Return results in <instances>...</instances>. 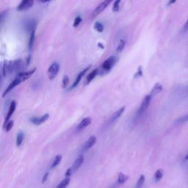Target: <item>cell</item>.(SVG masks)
Returning a JSON list of instances; mask_svg holds the SVG:
<instances>
[{
	"label": "cell",
	"instance_id": "obj_10",
	"mask_svg": "<svg viewBox=\"0 0 188 188\" xmlns=\"http://www.w3.org/2000/svg\"><path fill=\"white\" fill-rule=\"evenodd\" d=\"M91 65L87 66V68H85L84 70H82V71H81L80 73L78 74V75H77V78H76L75 81H74V83L72 84V85L71 86L70 90H72V89H74V88H75V87L79 84V82H80L81 79H82V77H83L85 75L86 73H87V72L90 70V69H91Z\"/></svg>",
	"mask_w": 188,
	"mask_h": 188
},
{
	"label": "cell",
	"instance_id": "obj_32",
	"mask_svg": "<svg viewBox=\"0 0 188 188\" xmlns=\"http://www.w3.org/2000/svg\"><path fill=\"white\" fill-rule=\"evenodd\" d=\"M143 76V69H142V67L141 66H139L138 69H137V72L135 73V76H134V77L135 78H137V77H142Z\"/></svg>",
	"mask_w": 188,
	"mask_h": 188
},
{
	"label": "cell",
	"instance_id": "obj_13",
	"mask_svg": "<svg viewBox=\"0 0 188 188\" xmlns=\"http://www.w3.org/2000/svg\"><path fill=\"white\" fill-rule=\"evenodd\" d=\"M91 122H92V119L90 117H86V118H83L79 123V125L77 126V130L81 131V130L85 129L86 127H87L91 124Z\"/></svg>",
	"mask_w": 188,
	"mask_h": 188
},
{
	"label": "cell",
	"instance_id": "obj_41",
	"mask_svg": "<svg viewBox=\"0 0 188 188\" xmlns=\"http://www.w3.org/2000/svg\"><path fill=\"white\" fill-rule=\"evenodd\" d=\"M185 159H186V160H187V159H188V153H187V154L185 156Z\"/></svg>",
	"mask_w": 188,
	"mask_h": 188
},
{
	"label": "cell",
	"instance_id": "obj_3",
	"mask_svg": "<svg viewBox=\"0 0 188 188\" xmlns=\"http://www.w3.org/2000/svg\"><path fill=\"white\" fill-rule=\"evenodd\" d=\"M117 61H118V58L115 56H111L107 59L101 65V71H100L101 74H105L108 73L114 67Z\"/></svg>",
	"mask_w": 188,
	"mask_h": 188
},
{
	"label": "cell",
	"instance_id": "obj_27",
	"mask_svg": "<svg viewBox=\"0 0 188 188\" xmlns=\"http://www.w3.org/2000/svg\"><path fill=\"white\" fill-rule=\"evenodd\" d=\"M121 0H115L114 4L113 6V11L115 13L118 12L120 9V5H121Z\"/></svg>",
	"mask_w": 188,
	"mask_h": 188
},
{
	"label": "cell",
	"instance_id": "obj_36",
	"mask_svg": "<svg viewBox=\"0 0 188 188\" xmlns=\"http://www.w3.org/2000/svg\"><path fill=\"white\" fill-rule=\"evenodd\" d=\"M72 171H73V170H72V168H69V169L67 170L66 172H65V176H66V177H69V176H71Z\"/></svg>",
	"mask_w": 188,
	"mask_h": 188
},
{
	"label": "cell",
	"instance_id": "obj_22",
	"mask_svg": "<svg viewBox=\"0 0 188 188\" xmlns=\"http://www.w3.org/2000/svg\"><path fill=\"white\" fill-rule=\"evenodd\" d=\"M24 138V134L23 132H20L17 135V137H16V146L19 147L23 143V140Z\"/></svg>",
	"mask_w": 188,
	"mask_h": 188
},
{
	"label": "cell",
	"instance_id": "obj_23",
	"mask_svg": "<svg viewBox=\"0 0 188 188\" xmlns=\"http://www.w3.org/2000/svg\"><path fill=\"white\" fill-rule=\"evenodd\" d=\"M69 182H70V179H69V177H67L65 179L63 180V181L56 187V188H66L67 187H68V185H69Z\"/></svg>",
	"mask_w": 188,
	"mask_h": 188
},
{
	"label": "cell",
	"instance_id": "obj_40",
	"mask_svg": "<svg viewBox=\"0 0 188 188\" xmlns=\"http://www.w3.org/2000/svg\"><path fill=\"white\" fill-rule=\"evenodd\" d=\"M98 46H99V47H100V48H101V49H104V46H103V45L101 44V43H98Z\"/></svg>",
	"mask_w": 188,
	"mask_h": 188
},
{
	"label": "cell",
	"instance_id": "obj_16",
	"mask_svg": "<svg viewBox=\"0 0 188 188\" xmlns=\"http://www.w3.org/2000/svg\"><path fill=\"white\" fill-rule=\"evenodd\" d=\"M162 91H163V85L158 82V83H156L155 85L154 86V87H153L151 91L150 95L151 96V97L154 98V96H157V95L159 93H160Z\"/></svg>",
	"mask_w": 188,
	"mask_h": 188
},
{
	"label": "cell",
	"instance_id": "obj_21",
	"mask_svg": "<svg viewBox=\"0 0 188 188\" xmlns=\"http://www.w3.org/2000/svg\"><path fill=\"white\" fill-rule=\"evenodd\" d=\"M128 176L125 175L123 173H120L118 175V185H123L124 184L126 181L128 179Z\"/></svg>",
	"mask_w": 188,
	"mask_h": 188
},
{
	"label": "cell",
	"instance_id": "obj_38",
	"mask_svg": "<svg viewBox=\"0 0 188 188\" xmlns=\"http://www.w3.org/2000/svg\"><path fill=\"white\" fill-rule=\"evenodd\" d=\"M176 2V0H170L169 3H168V5H172V4H174Z\"/></svg>",
	"mask_w": 188,
	"mask_h": 188
},
{
	"label": "cell",
	"instance_id": "obj_33",
	"mask_svg": "<svg viewBox=\"0 0 188 188\" xmlns=\"http://www.w3.org/2000/svg\"><path fill=\"white\" fill-rule=\"evenodd\" d=\"M7 10L4 11V12H2V14H1V24H3L4 21H5V19H6V17H7Z\"/></svg>",
	"mask_w": 188,
	"mask_h": 188
},
{
	"label": "cell",
	"instance_id": "obj_9",
	"mask_svg": "<svg viewBox=\"0 0 188 188\" xmlns=\"http://www.w3.org/2000/svg\"><path fill=\"white\" fill-rule=\"evenodd\" d=\"M49 115L48 113H46V114H44L43 116L40 117V118H38V117H32L29 121H30L31 123H33L34 125L39 126V125L45 123L49 119Z\"/></svg>",
	"mask_w": 188,
	"mask_h": 188
},
{
	"label": "cell",
	"instance_id": "obj_31",
	"mask_svg": "<svg viewBox=\"0 0 188 188\" xmlns=\"http://www.w3.org/2000/svg\"><path fill=\"white\" fill-rule=\"evenodd\" d=\"M69 82V77L67 75H65L63 77V82H62V86H63V88H65V87L68 86Z\"/></svg>",
	"mask_w": 188,
	"mask_h": 188
},
{
	"label": "cell",
	"instance_id": "obj_6",
	"mask_svg": "<svg viewBox=\"0 0 188 188\" xmlns=\"http://www.w3.org/2000/svg\"><path fill=\"white\" fill-rule=\"evenodd\" d=\"M60 70V64L57 63H53L48 69V76L50 80H52L57 77Z\"/></svg>",
	"mask_w": 188,
	"mask_h": 188
},
{
	"label": "cell",
	"instance_id": "obj_4",
	"mask_svg": "<svg viewBox=\"0 0 188 188\" xmlns=\"http://www.w3.org/2000/svg\"><path fill=\"white\" fill-rule=\"evenodd\" d=\"M113 1H114V0H104V1H103L100 5H98L97 7H96V8L93 11L92 17L93 18L96 17V15L101 13H102L103 11L108 7V5L111 3Z\"/></svg>",
	"mask_w": 188,
	"mask_h": 188
},
{
	"label": "cell",
	"instance_id": "obj_7",
	"mask_svg": "<svg viewBox=\"0 0 188 188\" xmlns=\"http://www.w3.org/2000/svg\"><path fill=\"white\" fill-rule=\"evenodd\" d=\"M34 5V0H21L17 7V10L19 12L26 11L33 7Z\"/></svg>",
	"mask_w": 188,
	"mask_h": 188
},
{
	"label": "cell",
	"instance_id": "obj_35",
	"mask_svg": "<svg viewBox=\"0 0 188 188\" xmlns=\"http://www.w3.org/2000/svg\"><path fill=\"white\" fill-rule=\"evenodd\" d=\"M182 32H183V33H187V32H188V19L187 20L185 25H184L183 28H182Z\"/></svg>",
	"mask_w": 188,
	"mask_h": 188
},
{
	"label": "cell",
	"instance_id": "obj_2",
	"mask_svg": "<svg viewBox=\"0 0 188 188\" xmlns=\"http://www.w3.org/2000/svg\"><path fill=\"white\" fill-rule=\"evenodd\" d=\"M22 66V60H5L3 62L2 65V76L6 77L9 74H12L13 72L19 70Z\"/></svg>",
	"mask_w": 188,
	"mask_h": 188
},
{
	"label": "cell",
	"instance_id": "obj_26",
	"mask_svg": "<svg viewBox=\"0 0 188 188\" xmlns=\"http://www.w3.org/2000/svg\"><path fill=\"white\" fill-rule=\"evenodd\" d=\"M93 27L94 29L97 31L98 33H102L103 31H104V25L101 22H99V21H96L94 24Z\"/></svg>",
	"mask_w": 188,
	"mask_h": 188
},
{
	"label": "cell",
	"instance_id": "obj_20",
	"mask_svg": "<svg viewBox=\"0 0 188 188\" xmlns=\"http://www.w3.org/2000/svg\"><path fill=\"white\" fill-rule=\"evenodd\" d=\"M163 176H164V171L163 169H159L156 171L155 174H154V180L156 182L160 181L163 179Z\"/></svg>",
	"mask_w": 188,
	"mask_h": 188
},
{
	"label": "cell",
	"instance_id": "obj_19",
	"mask_svg": "<svg viewBox=\"0 0 188 188\" xmlns=\"http://www.w3.org/2000/svg\"><path fill=\"white\" fill-rule=\"evenodd\" d=\"M35 31H33L32 33H29V43H28V47H29V51H32L33 47V45L35 43Z\"/></svg>",
	"mask_w": 188,
	"mask_h": 188
},
{
	"label": "cell",
	"instance_id": "obj_15",
	"mask_svg": "<svg viewBox=\"0 0 188 188\" xmlns=\"http://www.w3.org/2000/svg\"><path fill=\"white\" fill-rule=\"evenodd\" d=\"M124 110H125V107H122L120 108L119 109H118V110H117V111L112 115L111 118L109 119L110 122H111V123H113V122H115V121H117L120 117L121 116V115L123 114Z\"/></svg>",
	"mask_w": 188,
	"mask_h": 188
},
{
	"label": "cell",
	"instance_id": "obj_29",
	"mask_svg": "<svg viewBox=\"0 0 188 188\" xmlns=\"http://www.w3.org/2000/svg\"><path fill=\"white\" fill-rule=\"evenodd\" d=\"M13 124H14L13 121H8L7 123H6V125H4L5 131L7 132H10V130L12 129L13 127Z\"/></svg>",
	"mask_w": 188,
	"mask_h": 188
},
{
	"label": "cell",
	"instance_id": "obj_28",
	"mask_svg": "<svg viewBox=\"0 0 188 188\" xmlns=\"http://www.w3.org/2000/svg\"><path fill=\"white\" fill-rule=\"evenodd\" d=\"M82 19L80 15H77V17L75 18V19H74V24H73V27H74V28L78 27L79 26V24H81V22H82Z\"/></svg>",
	"mask_w": 188,
	"mask_h": 188
},
{
	"label": "cell",
	"instance_id": "obj_18",
	"mask_svg": "<svg viewBox=\"0 0 188 188\" xmlns=\"http://www.w3.org/2000/svg\"><path fill=\"white\" fill-rule=\"evenodd\" d=\"M99 74V70L98 69H94L93 71L90 73L87 77V79H86V84H89L93 81V79H94V78L96 77V75Z\"/></svg>",
	"mask_w": 188,
	"mask_h": 188
},
{
	"label": "cell",
	"instance_id": "obj_37",
	"mask_svg": "<svg viewBox=\"0 0 188 188\" xmlns=\"http://www.w3.org/2000/svg\"><path fill=\"white\" fill-rule=\"evenodd\" d=\"M30 60H31V57L30 56H29L27 57V65H29V63H30Z\"/></svg>",
	"mask_w": 188,
	"mask_h": 188
},
{
	"label": "cell",
	"instance_id": "obj_5",
	"mask_svg": "<svg viewBox=\"0 0 188 188\" xmlns=\"http://www.w3.org/2000/svg\"><path fill=\"white\" fill-rule=\"evenodd\" d=\"M151 99H152V97H151L150 94H149V95H147V96H145V97H144V99H143L142 102H141V104H140V107H139L138 111H137V114H143V113L148 109V107H149V105H150Z\"/></svg>",
	"mask_w": 188,
	"mask_h": 188
},
{
	"label": "cell",
	"instance_id": "obj_1",
	"mask_svg": "<svg viewBox=\"0 0 188 188\" xmlns=\"http://www.w3.org/2000/svg\"><path fill=\"white\" fill-rule=\"evenodd\" d=\"M35 71L36 68L35 69H32V70L30 71H28L20 72V73H19L18 75L15 77V79L10 82L8 87L4 91L3 94H2V97H5L10 91H12V90L14 89L16 86H18L19 85H20L21 83H22V82H25V81L27 80L28 79H29V78L34 74V73Z\"/></svg>",
	"mask_w": 188,
	"mask_h": 188
},
{
	"label": "cell",
	"instance_id": "obj_25",
	"mask_svg": "<svg viewBox=\"0 0 188 188\" xmlns=\"http://www.w3.org/2000/svg\"><path fill=\"white\" fill-rule=\"evenodd\" d=\"M144 182H145V176H144V175H141L137 180L135 188H142L144 185Z\"/></svg>",
	"mask_w": 188,
	"mask_h": 188
},
{
	"label": "cell",
	"instance_id": "obj_34",
	"mask_svg": "<svg viewBox=\"0 0 188 188\" xmlns=\"http://www.w3.org/2000/svg\"><path fill=\"white\" fill-rule=\"evenodd\" d=\"M49 173H46L44 174V176H43V178H42V183L44 184L49 179Z\"/></svg>",
	"mask_w": 188,
	"mask_h": 188
},
{
	"label": "cell",
	"instance_id": "obj_24",
	"mask_svg": "<svg viewBox=\"0 0 188 188\" xmlns=\"http://www.w3.org/2000/svg\"><path fill=\"white\" fill-rule=\"evenodd\" d=\"M61 160H62V155H60V154L57 155L56 157L55 158V160L53 161V163H52V164H51V168H55L56 166H57L59 164H60V162H61Z\"/></svg>",
	"mask_w": 188,
	"mask_h": 188
},
{
	"label": "cell",
	"instance_id": "obj_8",
	"mask_svg": "<svg viewBox=\"0 0 188 188\" xmlns=\"http://www.w3.org/2000/svg\"><path fill=\"white\" fill-rule=\"evenodd\" d=\"M36 25H37V21L33 19H26L24 21V27L26 31L31 33L33 31H35Z\"/></svg>",
	"mask_w": 188,
	"mask_h": 188
},
{
	"label": "cell",
	"instance_id": "obj_12",
	"mask_svg": "<svg viewBox=\"0 0 188 188\" xmlns=\"http://www.w3.org/2000/svg\"><path fill=\"white\" fill-rule=\"evenodd\" d=\"M15 108H16V102L15 101H12L10 104V107H9L8 112H7V114L6 115V118H5V125L9 121L10 118H11V116L13 115V114L14 113L15 110Z\"/></svg>",
	"mask_w": 188,
	"mask_h": 188
},
{
	"label": "cell",
	"instance_id": "obj_14",
	"mask_svg": "<svg viewBox=\"0 0 188 188\" xmlns=\"http://www.w3.org/2000/svg\"><path fill=\"white\" fill-rule=\"evenodd\" d=\"M96 141H97V138H96V136H91V137L88 138V140L85 142L84 145V149L85 150H89L95 144H96Z\"/></svg>",
	"mask_w": 188,
	"mask_h": 188
},
{
	"label": "cell",
	"instance_id": "obj_39",
	"mask_svg": "<svg viewBox=\"0 0 188 188\" xmlns=\"http://www.w3.org/2000/svg\"><path fill=\"white\" fill-rule=\"evenodd\" d=\"M41 2H43V3H46V2H49V1H51V0H40Z\"/></svg>",
	"mask_w": 188,
	"mask_h": 188
},
{
	"label": "cell",
	"instance_id": "obj_11",
	"mask_svg": "<svg viewBox=\"0 0 188 188\" xmlns=\"http://www.w3.org/2000/svg\"><path fill=\"white\" fill-rule=\"evenodd\" d=\"M85 161V158L82 155H79L77 159H75V161L73 163V165H72V170L74 172H76L79 169V168L81 167L83 163H84Z\"/></svg>",
	"mask_w": 188,
	"mask_h": 188
},
{
	"label": "cell",
	"instance_id": "obj_17",
	"mask_svg": "<svg viewBox=\"0 0 188 188\" xmlns=\"http://www.w3.org/2000/svg\"><path fill=\"white\" fill-rule=\"evenodd\" d=\"M126 43H127L126 39L121 38V39L118 40V43L116 46L117 53H121V52H122V51L124 49L125 46H126Z\"/></svg>",
	"mask_w": 188,
	"mask_h": 188
},
{
	"label": "cell",
	"instance_id": "obj_30",
	"mask_svg": "<svg viewBox=\"0 0 188 188\" xmlns=\"http://www.w3.org/2000/svg\"><path fill=\"white\" fill-rule=\"evenodd\" d=\"M188 121V113H187V114L184 115H182L181 117H180L179 118H178V119L176 120V123H185V122H187Z\"/></svg>",
	"mask_w": 188,
	"mask_h": 188
}]
</instances>
